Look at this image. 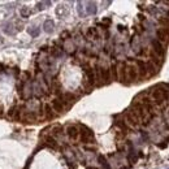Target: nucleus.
<instances>
[{
    "mask_svg": "<svg viewBox=\"0 0 169 169\" xmlns=\"http://www.w3.org/2000/svg\"><path fill=\"white\" fill-rule=\"evenodd\" d=\"M152 47H153V50H155V52L157 55H160V56L164 55V48H163L161 43L159 40H152Z\"/></svg>",
    "mask_w": 169,
    "mask_h": 169,
    "instance_id": "1",
    "label": "nucleus"
},
{
    "mask_svg": "<svg viewBox=\"0 0 169 169\" xmlns=\"http://www.w3.org/2000/svg\"><path fill=\"white\" fill-rule=\"evenodd\" d=\"M43 27H44V31L48 33V34H51V33H54V27H55V23L52 20H47L44 22V25H43Z\"/></svg>",
    "mask_w": 169,
    "mask_h": 169,
    "instance_id": "2",
    "label": "nucleus"
},
{
    "mask_svg": "<svg viewBox=\"0 0 169 169\" xmlns=\"http://www.w3.org/2000/svg\"><path fill=\"white\" fill-rule=\"evenodd\" d=\"M86 12H87V14H95L96 13V3L94 2H89V3H86Z\"/></svg>",
    "mask_w": 169,
    "mask_h": 169,
    "instance_id": "3",
    "label": "nucleus"
},
{
    "mask_svg": "<svg viewBox=\"0 0 169 169\" xmlns=\"http://www.w3.org/2000/svg\"><path fill=\"white\" fill-rule=\"evenodd\" d=\"M152 96H153V99H155L157 103H161V101L164 100V93L161 90H153V93H152Z\"/></svg>",
    "mask_w": 169,
    "mask_h": 169,
    "instance_id": "4",
    "label": "nucleus"
},
{
    "mask_svg": "<svg viewBox=\"0 0 169 169\" xmlns=\"http://www.w3.org/2000/svg\"><path fill=\"white\" fill-rule=\"evenodd\" d=\"M68 135L72 138V139H76L78 137V130H77L76 126H69L68 128Z\"/></svg>",
    "mask_w": 169,
    "mask_h": 169,
    "instance_id": "5",
    "label": "nucleus"
},
{
    "mask_svg": "<svg viewBox=\"0 0 169 169\" xmlns=\"http://www.w3.org/2000/svg\"><path fill=\"white\" fill-rule=\"evenodd\" d=\"M126 72L129 73V78L130 79H135V77H137V70H135V68L133 65H130L126 69Z\"/></svg>",
    "mask_w": 169,
    "mask_h": 169,
    "instance_id": "6",
    "label": "nucleus"
},
{
    "mask_svg": "<svg viewBox=\"0 0 169 169\" xmlns=\"http://www.w3.org/2000/svg\"><path fill=\"white\" fill-rule=\"evenodd\" d=\"M27 33L30 34L31 37H38V35H39V33H40V30H39V27H29Z\"/></svg>",
    "mask_w": 169,
    "mask_h": 169,
    "instance_id": "7",
    "label": "nucleus"
},
{
    "mask_svg": "<svg viewBox=\"0 0 169 169\" xmlns=\"http://www.w3.org/2000/svg\"><path fill=\"white\" fill-rule=\"evenodd\" d=\"M4 33H5V34H9V35L14 34V29L12 27V23H7V25L4 26Z\"/></svg>",
    "mask_w": 169,
    "mask_h": 169,
    "instance_id": "8",
    "label": "nucleus"
},
{
    "mask_svg": "<svg viewBox=\"0 0 169 169\" xmlns=\"http://www.w3.org/2000/svg\"><path fill=\"white\" fill-rule=\"evenodd\" d=\"M44 5H51V2H39L37 3V9L38 11H43L46 7Z\"/></svg>",
    "mask_w": 169,
    "mask_h": 169,
    "instance_id": "9",
    "label": "nucleus"
},
{
    "mask_svg": "<svg viewBox=\"0 0 169 169\" xmlns=\"http://www.w3.org/2000/svg\"><path fill=\"white\" fill-rule=\"evenodd\" d=\"M54 108L57 112H61L62 111V104L60 103V100H54Z\"/></svg>",
    "mask_w": 169,
    "mask_h": 169,
    "instance_id": "10",
    "label": "nucleus"
},
{
    "mask_svg": "<svg viewBox=\"0 0 169 169\" xmlns=\"http://www.w3.org/2000/svg\"><path fill=\"white\" fill-rule=\"evenodd\" d=\"M99 160H100V164H101V167H103L101 169H111V168H109V165H108V163L105 161V159H104L103 156H100V157H99Z\"/></svg>",
    "mask_w": 169,
    "mask_h": 169,
    "instance_id": "11",
    "label": "nucleus"
},
{
    "mask_svg": "<svg viewBox=\"0 0 169 169\" xmlns=\"http://www.w3.org/2000/svg\"><path fill=\"white\" fill-rule=\"evenodd\" d=\"M30 13H31V11L29 8H22L21 9V16L22 17H29V16H30Z\"/></svg>",
    "mask_w": 169,
    "mask_h": 169,
    "instance_id": "12",
    "label": "nucleus"
},
{
    "mask_svg": "<svg viewBox=\"0 0 169 169\" xmlns=\"http://www.w3.org/2000/svg\"><path fill=\"white\" fill-rule=\"evenodd\" d=\"M157 37L160 38L161 40H165V39H167V34H165V30H157Z\"/></svg>",
    "mask_w": 169,
    "mask_h": 169,
    "instance_id": "13",
    "label": "nucleus"
},
{
    "mask_svg": "<svg viewBox=\"0 0 169 169\" xmlns=\"http://www.w3.org/2000/svg\"><path fill=\"white\" fill-rule=\"evenodd\" d=\"M78 13H79L81 17L85 16V13H83V7H82V3H81V2L78 3Z\"/></svg>",
    "mask_w": 169,
    "mask_h": 169,
    "instance_id": "14",
    "label": "nucleus"
},
{
    "mask_svg": "<svg viewBox=\"0 0 169 169\" xmlns=\"http://www.w3.org/2000/svg\"><path fill=\"white\" fill-rule=\"evenodd\" d=\"M56 13L59 14V16H62V14H64V7H59V8H57Z\"/></svg>",
    "mask_w": 169,
    "mask_h": 169,
    "instance_id": "15",
    "label": "nucleus"
},
{
    "mask_svg": "<svg viewBox=\"0 0 169 169\" xmlns=\"http://www.w3.org/2000/svg\"><path fill=\"white\" fill-rule=\"evenodd\" d=\"M168 16H169V11H168Z\"/></svg>",
    "mask_w": 169,
    "mask_h": 169,
    "instance_id": "16",
    "label": "nucleus"
}]
</instances>
